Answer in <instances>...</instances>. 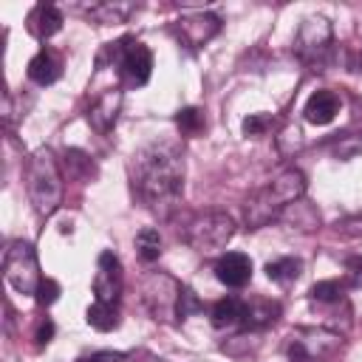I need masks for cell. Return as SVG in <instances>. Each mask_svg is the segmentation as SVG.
I'll return each mask as SVG.
<instances>
[{"label": "cell", "mask_w": 362, "mask_h": 362, "mask_svg": "<svg viewBox=\"0 0 362 362\" xmlns=\"http://www.w3.org/2000/svg\"><path fill=\"white\" fill-rule=\"evenodd\" d=\"M133 195L158 221H167L184 192V156L173 144H150L130 161Z\"/></svg>", "instance_id": "obj_1"}, {"label": "cell", "mask_w": 362, "mask_h": 362, "mask_svg": "<svg viewBox=\"0 0 362 362\" xmlns=\"http://www.w3.org/2000/svg\"><path fill=\"white\" fill-rule=\"evenodd\" d=\"M303 195H305V175H303L297 167L283 170L274 181H269L263 189H257V192L246 201V209H243L246 226H249V229L266 226L269 221L280 218L283 209L291 206L294 201H300Z\"/></svg>", "instance_id": "obj_2"}, {"label": "cell", "mask_w": 362, "mask_h": 362, "mask_svg": "<svg viewBox=\"0 0 362 362\" xmlns=\"http://www.w3.org/2000/svg\"><path fill=\"white\" fill-rule=\"evenodd\" d=\"M25 187H28V198L34 204V212L40 218H51L59 209V204H62V173H59V164H57L51 150L34 153V158L28 161Z\"/></svg>", "instance_id": "obj_3"}, {"label": "cell", "mask_w": 362, "mask_h": 362, "mask_svg": "<svg viewBox=\"0 0 362 362\" xmlns=\"http://www.w3.org/2000/svg\"><path fill=\"white\" fill-rule=\"evenodd\" d=\"M235 235V221L226 215V212H204V215H195L187 229H184V240L201 252V255H212V252H221Z\"/></svg>", "instance_id": "obj_4"}, {"label": "cell", "mask_w": 362, "mask_h": 362, "mask_svg": "<svg viewBox=\"0 0 362 362\" xmlns=\"http://www.w3.org/2000/svg\"><path fill=\"white\" fill-rule=\"evenodd\" d=\"M3 274L8 280V286L20 294H37L42 274H40V263H37V252L28 240H11L6 255H3Z\"/></svg>", "instance_id": "obj_5"}, {"label": "cell", "mask_w": 362, "mask_h": 362, "mask_svg": "<svg viewBox=\"0 0 362 362\" xmlns=\"http://www.w3.org/2000/svg\"><path fill=\"white\" fill-rule=\"evenodd\" d=\"M105 57H110L119 65V71H122V76H124L127 85H136L139 88V85H147L150 82L153 54H150V48L144 42H139L133 37H122L119 42H110L105 48V54H99V59H105Z\"/></svg>", "instance_id": "obj_6"}, {"label": "cell", "mask_w": 362, "mask_h": 362, "mask_svg": "<svg viewBox=\"0 0 362 362\" xmlns=\"http://www.w3.org/2000/svg\"><path fill=\"white\" fill-rule=\"evenodd\" d=\"M181 283L164 272H153L144 286H141V300L147 305V311L153 314V320H173L178 317L175 314V305H178V297H181Z\"/></svg>", "instance_id": "obj_7"}, {"label": "cell", "mask_w": 362, "mask_h": 362, "mask_svg": "<svg viewBox=\"0 0 362 362\" xmlns=\"http://www.w3.org/2000/svg\"><path fill=\"white\" fill-rule=\"evenodd\" d=\"M331 23L325 17H305L294 34V54L308 62V65H320L331 48Z\"/></svg>", "instance_id": "obj_8"}, {"label": "cell", "mask_w": 362, "mask_h": 362, "mask_svg": "<svg viewBox=\"0 0 362 362\" xmlns=\"http://www.w3.org/2000/svg\"><path fill=\"white\" fill-rule=\"evenodd\" d=\"M119 297H122V263L113 252H102L93 277V300L119 305Z\"/></svg>", "instance_id": "obj_9"}, {"label": "cell", "mask_w": 362, "mask_h": 362, "mask_svg": "<svg viewBox=\"0 0 362 362\" xmlns=\"http://www.w3.org/2000/svg\"><path fill=\"white\" fill-rule=\"evenodd\" d=\"M221 31V20L215 14H189V17H181L178 20V34L181 40L189 45V48H201L204 42H209L215 34Z\"/></svg>", "instance_id": "obj_10"}, {"label": "cell", "mask_w": 362, "mask_h": 362, "mask_svg": "<svg viewBox=\"0 0 362 362\" xmlns=\"http://www.w3.org/2000/svg\"><path fill=\"white\" fill-rule=\"evenodd\" d=\"M215 277L229 286V288H240L252 280V260L243 252H223L215 263Z\"/></svg>", "instance_id": "obj_11"}, {"label": "cell", "mask_w": 362, "mask_h": 362, "mask_svg": "<svg viewBox=\"0 0 362 362\" xmlns=\"http://www.w3.org/2000/svg\"><path fill=\"white\" fill-rule=\"evenodd\" d=\"M119 110H122V90H119V88H116V90H105V93L90 105L88 122H90V127H93L96 133H107V130L116 124Z\"/></svg>", "instance_id": "obj_12"}, {"label": "cell", "mask_w": 362, "mask_h": 362, "mask_svg": "<svg viewBox=\"0 0 362 362\" xmlns=\"http://www.w3.org/2000/svg\"><path fill=\"white\" fill-rule=\"evenodd\" d=\"M339 107H342L339 96H337L334 90H328V88H322V90H314V93L308 96V102H305V107H303V116H305V122H311V124H331V122L337 119Z\"/></svg>", "instance_id": "obj_13"}, {"label": "cell", "mask_w": 362, "mask_h": 362, "mask_svg": "<svg viewBox=\"0 0 362 362\" xmlns=\"http://www.w3.org/2000/svg\"><path fill=\"white\" fill-rule=\"evenodd\" d=\"M62 76V62L51 48H42L28 62V79L37 85H54Z\"/></svg>", "instance_id": "obj_14"}, {"label": "cell", "mask_w": 362, "mask_h": 362, "mask_svg": "<svg viewBox=\"0 0 362 362\" xmlns=\"http://www.w3.org/2000/svg\"><path fill=\"white\" fill-rule=\"evenodd\" d=\"M62 28V11L51 3H40L31 14H28V31L37 40H48Z\"/></svg>", "instance_id": "obj_15"}, {"label": "cell", "mask_w": 362, "mask_h": 362, "mask_svg": "<svg viewBox=\"0 0 362 362\" xmlns=\"http://www.w3.org/2000/svg\"><path fill=\"white\" fill-rule=\"evenodd\" d=\"M277 314H280V305L277 303H272V300H255V303H246V311H243L240 325L249 328V331L266 328V325H272L277 320Z\"/></svg>", "instance_id": "obj_16"}, {"label": "cell", "mask_w": 362, "mask_h": 362, "mask_svg": "<svg viewBox=\"0 0 362 362\" xmlns=\"http://www.w3.org/2000/svg\"><path fill=\"white\" fill-rule=\"evenodd\" d=\"M243 311H246V303L238 300V297H223L212 305V325L215 328H232V325H240L243 320Z\"/></svg>", "instance_id": "obj_17"}, {"label": "cell", "mask_w": 362, "mask_h": 362, "mask_svg": "<svg viewBox=\"0 0 362 362\" xmlns=\"http://www.w3.org/2000/svg\"><path fill=\"white\" fill-rule=\"evenodd\" d=\"M85 320L96 331H113V328H119V305L93 300V305H88V311H85Z\"/></svg>", "instance_id": "obj_18"}, {"label": "cell", "mask_w": 362, "mask_h": 362, "mask_svg": "<svg viewBox=\"0 0 362 362\" xmlns=\"http://www.w3.org/2000/svg\"><path fill=\"white\" fill-rule=\"evenodd\" d=\"M303 272V263L297 257H277V260H269L266 263V277L272 283H280V286H288L300 277Z\"/></svg>", "instance_id": "obj_19"}, {"label": "cell", "mask_w": 362, "mask_h": 362, "mask_svg": "<svg viewBox=\"0 0 362 362\" xmlns=\"http://www.w3.org/2000/svg\"><path fill=\"white\" fill-rule=\"evenodd\" d=\"M136 249H139V257H141L144 263L158 260V255H161V235H158V229L144 226V229L136 235Z\"/></svg>", "instance_id": "obj_20"}, {"label": "cell", "mask_w": 362, "mask_h": 362, "mask_svg": "<svg viewBox=\"0 0 362 362\" xmlns=\"http://www.w3.org/2000/svg\"><path fill=\"white\" fill-rule=\"evenodd\" d=\"M175 124L181 127V133L195 136V133H201L206 127V119H204V110L201 107H181L175 113Z\"/></svg>", "instance_id": "obj_21"}, {"label": "cell", "mask_w": 362, "mask_h": 362, "mask_svg": "<svg viewBox=\"0 0 362 362\" xmlns=\"http://www.w3.org/2000/svg\"><path fill=\"white\" fill-rule=\"evenodd\" d=\"M308 297L317 303H339L342 297V283L339 280H320L308 288Z\"/></svg>", "instance_id": "obj_22"}, {"label": "cell", "mask_w": 362, "mask_h": 362, "mask_svg": "<svg viewBox=\"0 0 362 362\" xmlns=\"http://www.w3.org/2000/svg\"><path fill=\"white\" fill-rule=\"evenodd\" d=\"M93 20H99V23H122L127 14H130V6H113V3H96V6H90V11H88Z\"/></svg>", "instance_id": "obj_23"}, {"label": "cell", "mask_w": 362, "mask_h": 362, "mask_svg": "<svg viewBox=\"0 0 362 362\" xmlns=\"http://www.w3.org/2000/svg\"><path fill=\"white\" fill-rule=\"evenodd\" d=\"M201 311H204V303L198 300V294H195L189 286H184V288H181V297H178V305H175L178 320H187V317L201 314Z\"/></svg>", "instance_id": "obj_24"}, {"label": "cell", "mask_w": 362, "mask_h": 362, "mask_svg": "<svg viewBox=\"0 0 362 362\" xmlns=\"http://www.w3.org/2000/svg\"><path fill=\"white\" fill-rule=\"evenodd\" d=\"M65 164H68V175L71 178H88V175H93V164H90V158L88 156H82L79 150H68L65 153Z\"/></svg>", "instance_id": "obj_25"}, {"label": "cell", "mask_w": 362, "mask_h": 362, "mask_svg": "<svg viewBox=\"0 0 362 362\" xmlns=\"http://www.w3.org/2000/svg\"><path fill=\"white\" fill-rule=\"evenodd\" d=\"M274 127V116L269 113H252L243 119V136H263Z\"/></svg>", "instance_id": "obj_26"}, {"label": "cell", "mask_w": 362, "mask_h": 362, "mask_svg": "<svg viewBox=\"0 0 362 362\" xmlns=\"http://www.w3.org/2000/svg\"><path fill=\"white\" fill-rule=\"evenodd\" d=\"M288 362H320V356L305 345V339L288 342Z\"/></svg>", "instance_id": "obj_27"}, {"label": "cell", "mask_w": 362, "mask_h": 362, "mask_svg": "<svg viewBox=\"0 0 362 362\" xmlns=\"http://www.w3.org/2000/svg\"><path fill=\"white\" fill-rule=\"evenodd\" d=\"M37 303L40 305H51V303H57V297H59V283L57 280H51V277H42V283H40V288H37Z\"/></svg>", "instance_id": "obj_28"}, {"label": "cell", "mask_w": 362, "mask_h": 362, "mask_svg": "<svg viewBox=\"0 0 362 362\" xmlns=\"http://www.w3.org/2000/svg\"><path fill=\"white\" fill-rule=\"evenodd\" d=\"M34 339H37V345L42 348V345H48L51 339H54V322L48 320V317H42L40 322H37V331H34Z\"/></svg>", "instance_id": "obj_29"}, {"label": "cell", "mask_w": 362, "mask_h": 362, "mask_svg": "<svg viewBox=\"0 0 362 362\" xmlns=\"http://www.w3.org/2000/svg\"><path fill=\"white\" fill-rule=\"evenodd\" d=\"M345 269H348V283L351 286H362V257H348Z\"/></svg>", "instance_id": "obj_30"}, {"label": "cell", "mask_w": 362, "mask_h": 362, "mask_svg": "<svg viewBox=\"0 0 362 362\" xmlns=\"http://www.w3.org/2000/svg\"><path fill=\"white\" fill-rule=\"evenodd\" d=\"M124 359V354H110V351H102V354H93L90 359H85V362H122Z\"/></svg>", "instance_id": "obj_31"}, {"label": "cell", "mask_w": 362, "mask_h": 362, "mask_svg": "<svg viewBox=\"0 0 362 362\" xmlns=\"http://www.w3.org/2000/svg\"><path fill=\"white\" fill-rule=\"evenodd\" d=\"M359 65H362V57H359Z\"/></svg>", "instance_id": "obj_32"}]
</instances>
